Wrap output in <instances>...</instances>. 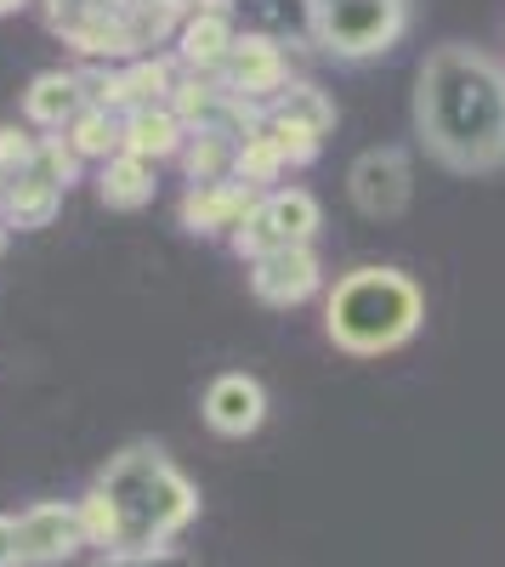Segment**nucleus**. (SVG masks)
<instances>
[{
    "instance_id": "b1692460",
    "label": "nucleus",
    "mask_w": 505,
    "mask_h": 567,
    "mask_svg": "<svg viewBox=\"0 0 505 567\" xmlns=\"http://www.w3.org/2000/svg\"><path fill=\"white\" fill-rule=\"evenodd\" d=\"M318 7H336V0H307V12H318Z\"/></svg>"
},
{
    "instance_id": "aec40b11",
    "label": "nucleus",
    "mask_w": 505,
    "mask_h": 567,
    "mask_svg": "<svg viewBox=\"0 0 505 567\" xmlns=\"http://www.w3.org/2000/svg\"><path fill=\"white\" fill-rule=\"evenodd\" d=\"M234 136H194L188 148V176L194 187H210V182H234Z\"/></svg>"
},
{
    "instance_id": "9d476101",
    "label": "nucleus",
    "mask_w": 505,
    "mask_h": 567,
    "mask_svg": "<svg viewBox=\"0 0 505 567\" xmlns=\"http://www.w3.org/2000/svg\"><path fill=\"white\" fill-rule=\"evenodd\" d=\"M250 290L256 301L267 307H296L318 290V256L301 245V250H272L261 261H250Z\"/></svg>"
},
{
    "instance_id": "393cba45",
    "label": "nucleus",
    "mask_w": 505,
    "mask_h": 567,
    "mask_svg": "<svg viewBox=\"0 0 505 567\" xmlns=\"http://www.w3.org/2000/svg\"><path fill=\"white\" fill-rule=\"evenodd\" d=\"M0 245H7V221H0Z\"/></svg>"
},
{
    "instance_id": "5701e85b",
    "label": "nucleus",
    "mask_w": 505,
    "mask_h": 567,
    "mask_svg": "<svg viewBox=\"0 0 505 567\" xmlns=\"http://www.w3.org/2000/svg\"><path fill=\"white\" fill-rule=\"evenodd\" d=\"M23 7V0H0V18H7V12H18Z\"/></svg>"
},
{
    "instance_id": "7ed1b4c3",
    "label": "nucleus",
    "mask_w": 505,
    "mask_h": 567,
    "mask_svg": "<svg viewBox=\"0 0 505 567\" xmlns=\"http://www.w3.org/2000/svg\"><path fill=\"white\" fill-rule=\"evenodd\" d=\"M421 329V290L398 267H358L330 296V341L341 352L375 358Z\"/></svg>"
},
{
    "instance_id": "f257e3e1",
    "label": "nucleus",
    "mask_w": 505,
    "mask_h": 567,
    "mask_svg": "<svg viewBox=\"0 0 505 567\" xmlns=\"http://www.w3.org/2000/svg\"><path fill=\"white\" fill-rule=\"evenodd\" d=\"M415 125L449 171L505 165V69L472 45H443L415 85Z\"/></svg>"
},
{
    "instance_id": "dca6fc26",
    "label": "nucleus",
    "mask_w": 505,
    "mask_h": 567,
    "mask_svg": "<svg viewBox=\"0 0 505 567\" xmlns=\"http://www.w3.org/2000/svg\"><path fill=\"white\" fill-rule=\"evenodd\" d=\"M103 205L114 210H143L154 199V165L148 159H136V154H114L103 159Z\"/></svg>"
},
{
    "instance_id": "0eeeda50",
    "label": "nucleus",
    "mask_w": 505,
    "mask_h": 567,
    "mask_svg": "<svg viewBox=\"0 0 505 567\" xmlns=\"http://www.w3.org/2000/svg\"><path fill=\"white\" fill-rule=\"evenodd\" d=\"M85 545L80 534V511L74 505H29L18 516V550L23 567H45V561H63Z\"/></svg>"
},
{
    "instance_id": "20e7f679",
    "label": "nucleus",
    "mask_w": 505,
    "mask_h": 567,
    "mask_svg": "<svg viewBox=\"0 0 505 567\" xmlns=\"http://www.w3.org/2000/svg\"><path fill=\"white\" fill-rule=\"evenodd\" d=\"M188 0H45L52 29L80 58H143L159 45Z\"/></svg>"
},
{
    "instance_id": "423d86ee",
    "label": "nucleus",
    "mask_w": 505,
    "mask_h": 567,
    "mask_svg": "<svg viewBox=\"0 0 505 567\" xmlns=\"http://www.w3.org/2000/svg\"><path fill=\"white\" fill-rule=\"evenodd\" d=\"M312 233H318V199L301 194V187H279V194H267V199L250 205V216L234 233V250L261 261L272 250H301Z\"/></svg>"
},
{
    "instance_id": "412c9836",
    "label": "nucleus",
    "mask_w": 505,
    "mask_h": 567,
    "mask_svg": "<svg viewBox=\"0 0 505 567\" xmlns=\"http://www.w3.org/2000/svg\"><path fill=\"white\" fill-rule=\"evenodd\" d=\"M29 154H34V142L0 125V182H7V176H18V171L29 165Z\"/></svg>"
},
{
    "instance_id": "6e6552de",
    "label": "nucleus",
    "mask_w": 505,
    "mask_h": 567,
    "mask_svg": "<svg viewBox=\"0 0 505 567\" xmlns=\"http://www.w3.org/2000/svg\"><path fill=\"white\" fill-rule=\"evenodd\" d=\"M221 74H227V91H234L239 103L279 97V91H285V52L272 40H261V34H245V40H234Z\"/></svg>"
},
{
    "instance_id": "f8f14e48",
    "label": "nucleus",
    "mask_w": 505,
    "mask_h": 567,
    "mask_svg": "<svg viewBox=\"0 0 505 567\" xmlns=\"http://www.w3.org/2000/svg\"><path fill=\"white\" fill-rule=\"evenodd\" d=\"M250 205H256V187H245V182H210V187H194V194L182 199V227H188V233H239Z\"/></svg>"
},
{
    "instance_id": "4be33fe9",
    "label": "nucleus",
    "mask_w": 505,
    "mask_h": 567,
    "mask_svg": "<svg viewBox=\"0 0 505 567\" xmlns=\"http://www.w3.org/2000/svg\"><path fill=\"white\" fill-rule=\"evenodd\" d=\"M0 567H23V550H18V516H0Z\"/></svg>"
},
{
    "instance_id": "9b49d317",
    "label": "nucleus",
    "mask_w": 505,
    "mask_h": 567,
    "mask_svg": "<svg viewBox=\"0 0 505 567\" xmlns=\"http://www.w3.org/2000/svg\"><path fill=\"white\" fill-rule=\"evenodd\" d=\"M267 420V392L250 374H221L205 392V425L221 437H250L256 425Z\"/></svg>"
},
{
    "instance_id": "2eb2a0df",
    "label": "nucleus",
    "mask_w": 505,
    "mask_h": 567,
    "mask_svg": "<svg viewBox=\"0 0 505 567\" xmlns=\"http://www.w3.org/2000/svg\"><path fill=\"white\" fill-rule=\"evenodd\" d=\"M80 109H85V85H80V74H40V80L29 85V120L45 125V131L74 125Z\"/></svg>"
},
{
    "instance_id": "4468645a",
    "label": "nucleus",
    "mask_w": 505,
    "mask_h": 567,
    "mask_svg": "<svg viewBox=\"0 0 505 567\" xmlns=\"http://www.w3.org/2000/svg\"><path fill=\"white\" fill-rule=\"evenodd\" d=\"M182 120L159 103V109H131L125 120H120V142H125V154H136V159H165V154H176L182 148Z\"/></svg>"
},
{
    "instance_id": "f3484780",
    "label": "nucleus",
    "mask_w": 505,
    "mask_h": 567,
    "mask_svg": "<svg viewBox=\"0 0 505 567\" xmlns=\"http://www.w3.org/2000/svg\"><path fill=\"white\" fill-rule=\"evenodd\" d=\"M267 120H279V125H301V131H312L318 142H324V131L336 125V103H330L318 85H290V91H279V97H272Z\"/></svg>"
},
{
    "instance_id": "39448f33",
    "label": "nucleus",
    "mask_w": 505,
    "mask_h": 567,
    "mask_svg": "<svg viewBox=\"0 0 505 567\" xmlns=\"http://www.w3.org/2000/svg\"><path fill=\"white\" fill-rule=\"evenodd\" d=\"M312 40L336 58H375L403 34V0H336L307 12Z\"/></svg>"
},
{
    "instance_id": "6ab92c4d",
    "label": "nucleus",
    "mask_w": 505,
    "mask_h": 567,
    "mask_svg": "<svg viewBox=\"0 0 505 567\" xmlns=\"http://www.w3.org/2000/svg\"><path fill=\"white\" fill-rule=\"evenodd\" d=\"M285 171V154H279V142H272V131L256 120L245 136H239V148H234V182L256 187V182H272Z\"/></svg>"
},
{
    "instance_id": "ddd939ff",
    "label": "nucleus",
    "mask_w": 505,
    "mask_h": 567,
    "mask_svg": "<svg viewBox=\"0 0 505 567\" xmlns=\"http://www.w3.org/2000/svg\"><path fill=\"white\" fill-rule=\"evenodd\" d=\"M234 23H227V0H199V12L182 29V63L194 69H221L227 52H234Z\"/></svg>"
},
{
    "instance_id": "f03ea898",
    "label": "nucleus",
    "mask_w": 505,
    "mask_h": 567,
    "mask_svg": "<svg viewBox=\"0 0 505 567\" xmlns=\"http://www.w3.org/2000/svg\"><path fill=\"white\" fill-rule=\"evenodd\" d=\"M97 488L114 516V556H159L194 523L199 494L159 449H125L97 471Z\"/></svg>"
},
{
    "instance_id": "a211bd4d",
    "label": "nucleus",
    "mask_w": 505,
    "mask_h": 567,
    "mask_svg": "<svg viewBox=\"0 0 505 567\" xmlns=\"http://www.w3.org/2000/svg\"><path fill=\"white\" fill-rule=\"evenodd\" d=\"M69 148H74L80 159H114V154H125L114 109H91V103H85V109L74 114V125H69Z\"/></svg>"
},
{
    "instance_id": "1a4fd4ad",
    "label": "nucleus",
    "mask_w": 505,
    "mask_h": 567,
    "mask_svg": "<svg viewBox=\"0 0 505 567\" xmlns=\"http://www.w3.org/2000/svg\"><path fill=\"white\" fill-rule=\"evenodd\" d=\"M352 199L363 216H398L409 205V165L398 148H375L352 165Z\"/></svg>"
}]
</instances>
